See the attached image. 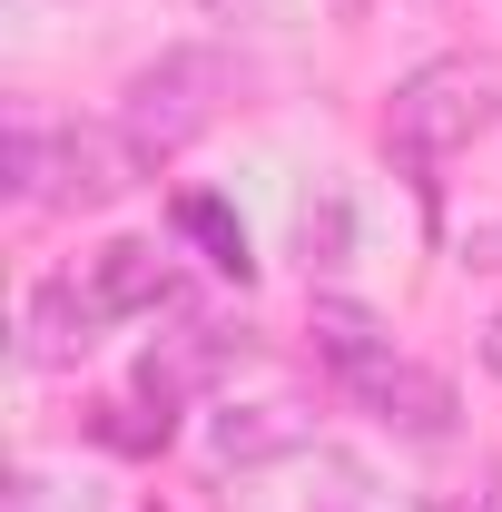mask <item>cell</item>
<instances>
[{"label": "cell", "instance_id": "obj_4", "mask_svg": "<svg viewBox=\"0 0 502 512\" xmlns=\"http://www.w3.org/2000/svg\"><path fill=\"white\" fill-rule=\"evenodd\" d=\"M345 394L375 414L384 434H404V444H443V434H453V384L424 375V365H414V355H394V345H384L375 365H355Z\"/></svg>", "mask_w": 502, "mask_h": 512}, {"label": "cell", "instance_id": "obj_7", "mask_svg": "<svg viewBox=\"0 0 502 512\" xmlns=\"http://www.w3.org/2000/svg\"><path fill=\"white\" fill-rule=\"evenodd\" d=\"M207 444H217V463H276V453H306L315 424L296 404H227V414L207 424Z\"/></svg>", "mask_w": 502, "mask_h": 512}, {"label": "cell", "instance_id": "obj_1", "mask_svg": "<svg viewBox=\"0 0 502 512\" xmlns=\"http://www.w3.org/2000/svg\"><path fill=\"white\" fill-rule=\"evenodd\" d=\"M148 178L128 128H50V119H10V197L30 207H109Z\"/></svg>", "mask_w": 502, "mask_h": 512}, {"label": "cell", "instance_id": "obj_3", "mask_svg": "<svg viewBox=\"0 0 502 512\" xmlns=\"http://www.w3.org/2000/svg\"><path fill=\"white\" fill-rule=\"evenodd\" d=\"M227 99H237V60H227V50H158V60L128 79L119 128L138 138V158H148V168H168L188 138L217 128Z\"/></svg>", "mask_w": 502, "mask_h": 512}, {"label": "cell", "instance_id": "obj_9", "mask_svg": "<svg viewBox=\"0 0 502 512\" xmlns=\"http://www.w3.org/2000/svg\"><path fill=\"white\" fill-rule=\"evenodd\" d=\"M178 237H197V247H207V266L247 276V227H237L217 197H178Z\"/></svg>", "mask_w": 502, "mask_h": 512}, {"label": "cell", "instance_id": "obj_11", "mask_svg": "<svg viewBox=\"0 0 502 512\" xmlns=\"http://www.w3.org/2000/svg\"><path fill=\"white\" fill-rule=\"evenodd\" d=\"M10 512H50V483H40V473H20V483H10Z\"/></svg>", "mask_w": 502, "mask_h": 512}, {"label": "cell", "instance_id": "obj_2", "mask_svg": "<svg viewBox=\"0 0 502 512\" xmlns=\"http://www.w3.org/2000/svg\"><path fill=\"white\" fill-rule=\"evenodd\" d=\"M493 119H502V69L493 60H424L394 89V109H384V148L404 168H434L453 148H473Z\"/></svg>", "mask_w": 502, "mask_h": 512}, {"label": "cell", "instance_id": "obj_12", "mask_svg": "<svg viewBox=\"0 0 502 512\" xmlns=\"http://www.w3.org/2000/svg\"><path fill=\"white\" fill-rule=\"evenodd\" d=\"M483 365H493V375H502V316L483 325Z\"/></svg>", "mask_w": 502, "mask_h": 512}, {"label": "cell", "instance_id": "obj_8", "mask_svg": "<svg viewBox=\"0 0 502 512\" xmlns=\"http://www.w3.org/2000/svg\"><path fill=\"white\" fill-rule=\"evenodd\" d=\"M315 355H325V375L345 384L355 375V365H375L384 345H394V335H384V316H365V306H345V296H315Z\"/></svg>", "mask_w": 502, "mask_h": 512}, {"label": "cell", "instance_id": "obj_10", "mask_svg": "<svg viewBox=\"0 0 502 512\" xmlns=\"http://www.w3.org/2000/svg\"><path fill=\"white\" fill-rule=\"evenodd\" d=\"M345 237H355L345 197H325V207H306V227H296V247H306V266H345Z\"/></svg>", "mask_w": 502, "mask_h": 512}, {"label": "cell", "instance_id": "obj_5", "mask_svg": "<svg viewBox=\"0 0 502 512\" xmlns=\"http://www.w3.org/2000/svg\"><path fill=\"white\" fill-rule=\"evenodd\" d=\"M99 335H109V316L89 306L79 266H69V276H40V286H30V306H20V355H30V365H79V355H89Z\"/></svg>", "mask_w": 502, "mask_h": 512}, {"label": "cell", "instance_id": "obj_6", "mask_svg": "<svg viewBox=\"0 0 502 512\" xmlns=\"http://www.w3.org/2000/svg\"><path fill=\"white\" fill-rule=\"evenodd\" d=\"M79 286H89V306H99L109 325H119V316H158V306L178 296V276L158 266V247H99Z\"/></svg>", "mask_w": 502, "mask_h": 512}, {"label": "cell", "instance_id": "obj_13", "mask_svg": "<svg viewBox=\"0 0 502 512\" xmlns=\"http://www.w3.org/2000/svg\"><path fill=\"white\" fill-rule=\"evenodd\" d=\"M207 10H237V0H207Z\"/></svg>", "mask_w": 502, "mask_h": 512}]
</instances>
